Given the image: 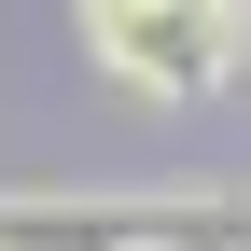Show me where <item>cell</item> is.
<instances>
[{"label": "cell", "mask_w": 251, "mask_h": 251, "mask_svg": "<svg viewBox=\"0 0 251 251\" xmlns=\"http://www.w3.org/2000/svg\"><path fill=\"white\" fill-rule=\"evenodd\" d=\"M112 56L126 70H153V84H196V70H224V0H112Z\"/></svg>", "instance_id": "1"}]
</instances>
